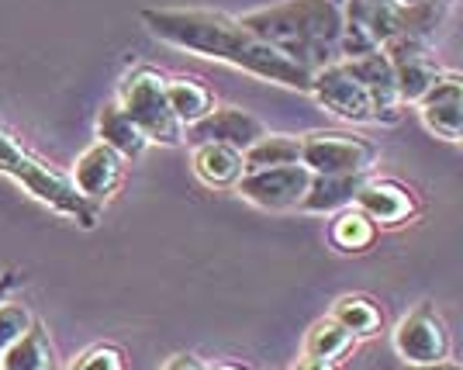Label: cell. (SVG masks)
<instances>
[{"label":"cell","instance_id":"cell-29","mask_svg":"<svg viewBox=\"0 0 463 370\" xmlns=\"http://www.w3.org/2000/svg\"><path fill=\"white\" fill-rule=\"evenodd\" d=\"M405 370H460L457 360H436V364H411Z\"/></svg>","mask_w":463,"mask_h":370},{"label":"cell","instance_id":"cell-31","mask_svg":"<svg viewBox=\"0 0 463 370\" xmlns=\"http://www.w3.org/2000/svg\"><path fill=\"white\" fill-rule=\"evenodd\" d=\"M0 370H4V367H0Z\"/></svg>","mask_w":463,"mask_h":370},{"label":"cell","instance_id":"cell-15","mask_svg":"<svg viewBox=\"0 0 463 370\" xmlns=\"http://www.w3.org/2000/svg\"><path fill=\"white\" fill-rule=\"evenodd\" d=\"M191 166H194V176H197L204 187H212V191L235 187L239 176L246 174L242 153L232 149V146H222V142H194Z\"/></svg>","mask_w":463,"mask_h":370},{"label":"cell","instance_id":"cell-18","mask_svg":"<svg viewBox=\"0 0 463 370\" xmlns=\"http://www.w3.org/2000/svg\"><path fill=\"white\" fill-rule=\"evenodd\" d=\"M0 367L4 370H56V353L49 343V332L39 322H32V329L21 336L18 343H11L0 353Z\"/></svg>","mask_w":463,"mask_h":370},{"label":"cell","instance_id":"cell-30","mask_svg":"<svg viewBox=\"0 0 463 370\" xmlns=\"http://www.w3.org/2000/svg\"><path fill=\"white\" fill-rule=\"evenodd\" d=\"M208 370H246V367H239V364H218V367H208Z\"/></svg>","mask_w":463,"mask_h":370},{"label":"cell","instance_id":"cell-22","mask_svg":"<svg viewBox=\"0 0 463 370\" xmlns=\"http://www.w3.org/2000/svg\"><path fill=\"white\" fill-rule=\"evenodd\" d=\"M353 343H356V336L346 332L332 315L322 318V322H315L305 336V356H318V360H343L349 350H353Z\"/></svg>","mask_w":463,"mask_h":370},{"label":"cell","instance_id":"cell-3","mask_svg":"<svg viewBox=\"0 0 463 370\" xmlns=\"http://www.w3.org/2000/svg\"><path fill=\"white\" fill-rule=\"evenodd\" d=\"M0 174L11 176L14 184H21L28 194L49 204L52 212H59L62 218L77 222L83 229H94L100 208L90 204L87 197L77 194V187L70 184V176L52 170L45 159H39L24 142H21L11 128L0 125Z\"/></svg>","mask_w":463,"mask_h":370},{"label":"cell","instance_id":"cell-1","mask_svg":"<svg viewBox=\"0 0 463 370\" xmlns=\"http://www.w3.org/2000/svg\"><path fill=\"white\" fill-rule=\"evenodd\" d=\"M142 21L149 24V32L156 39L170 42L184 52H197V56L229 62L235 70H246L252 77L270 80V83H280V87L308 90V70L298 66L284 52H277L263 39H256L239 18L218 14V11L159 7V11H146Z\"/></svg>","mask_w":463,"mask_h":370},{"label":"cell","instance_id":"cell-20","mask_svg":"<svg viewBox=\"0 0 463 370\" xmlns=\"http://www.w3.org/2000/svg\"><path fill=\"white\" fill-rule=\"evenodd\" d=\"M328 239L339 253H364L377 239V225L356 204H349L343 212H335L332 225H328Z\"/></svg>","mask_w":463,"mask_h":370},{"label":"cell","instance_id":"cell-9","mask_svg":"<svg viewBox=\"0 0 463 370\" xmlns=\"http://www.w3.org/2000/svg\"><path fill=\"white\" fill-rule=\"evenodd\" d=\"M394 350L408 367L446 360L449 356V332H446L443 315L432 305H419L415 312H408L394 329Z\"/></svg>","mask_w":463,"mask_h":370},{"label":"cell","instance_id":"cell-16","mask_svg":"<svg viewBox=\"0 0 463 370\" xmlns=\"http://www.w3.org/2000/svg\"><path fill=\"white\" fill-rule=\"evenodd\" d=\"M367 174H311L305 201L298 212L308 214H335L356 201V191L364 187Z\"/></svg>","mask_w":463,"mask_h":370},{"label":"cell","instance_id":"cell-17","mask_svg":"<svg viewBox=\"0 0 463 370\" xmlns=\"http://www.w3.org/2000/svg\"><path fill=\"white\" fill-rule=\"evenodd\" d=\"M97 142H104L108 149H115L121 159H138L153 142L142 136L132 118L121 111V104H104L97 111Z\"/></svg>","mask_w":463,"mask_h":370},{"label":"cell","instance_id":"cell-23","mask_svg":"<svg viewBox=\"0 0 463 370\" xmlns=\"http://www.w3.org/2000/svg\"><path fill=\"white\" fill-rule=\"evenodd\" d=\"M332 318L346 332H353V336H377V332H381V322H384L381 308H377L370 298H364V294H346V298H339V301L332 305Z\"/></svg>","mask_w":463,"mask_h":370},{"label":"cell","instance_id":"cell-13","mask_svg":"<svg viewBox=\"0 0 463 370\" xmlns=\"http://www.w3.org/2000/svg\"><path fill=\"white\" fill-rule=\"evenodd\" d=\"M263 132H267L263 121L242 108H212L201 121L191 125V142H222L246 153Z\"/></svg>","mask_w":463,"mask_h":370},{"label":"cell","instance_id":"cell-6","mask_svg":"<svg viewBox=\"0 0 463 370\" xmlns=\"http://www.w3.org/2000/svg\"><path fill=\"white\" fill-rule=\"evenodd\" d=\"M311 184V170L301 163H288V166H263V170H246L239 176L235 191L242 201H250L263 212H294L301 208L305 191Z\"/></svg>","mask_w":463,"mask_h":370},{"label":"cell","instance_id":"cell-2","mask_svg":"<svg viewBox=\"0 0 463 370\" xmlns=\"http://www.w3.org/2000/svg\"><path fill=\"white\" fill-rule=\"evenodd\" d=\"M256 39L294 59L308 73L339 59L343 7L335 0H284L239 18Z\"/></svg>","mask_w":463,"mask_h":370},{"label":"cell","instance_id":"cell-21","mask_svg":"<svg viewBox=\"0 0 463 370\" xmlns=\"http://www.w3.org/2000/svg\"><path fill=\"white\" fill-rule=\"evenodd\" d=\"M246 170H263V166H288V163H301V136H288V132H263L242 153Z\"/></svg>","mask_w":463,"mask_h":370},{"label":"cell","instance_id":"cell-24","mask_svg":"<svg viewBox=\"0 0 463 370\" xmlns=\"http://www.w3.org/2000/svg\"><path fill=\"white\" fill-rule=\"evenodd\" d=\"M32 312L18 305V301H0V353L7 350L11 343H18L24 332L32 329Z\"/></svg>","mask_w":463,"mask_h":370},{"label":"cell","instance_id":"cell-25","mask_svg":"<svg viewBox=\"0 0 463 370\" xmlns=\"http://www.w3.org/2000/svg\"><path fill=\"white\" fill-rule=\"evenodd\" d=\"M70 370H128V360L111 343H97V346H87L80 353L77 360L70 364Z\"/></svg>","mask_w":463,"mask_h":370},{"label":"cell","instance_id":"cell-14","mask_svg":"<svg viewBox=\"0 0 463 370\" xmlns=\"http://www.w3.org/2000/svg\"><path fill=\"white\" fill-rule=\"evenodd\" d=\"M353 204L367 214L373 225H405L408 218H415L419 212L415 194L398 180H364Z\"/></svg>","mask_w":463,"mask_h":370},{"label":"cell","instance_id":"cell-28","mask_svg":"<svg viewBox=\"0 0 463 370\" xmlns=\"http://www.w3.org/2000/svg\"><path fill=\"white\" fill-rule=\"evenodd\" d=\"M294 370H335V364L332 360H318V356H305Z\"/></svg>","mask_w":463,"mask_h":370},{"label":"cell","instance_id":"cell-11","mask_svg":"<svg viewBox=\"0 0 463 370\" xmlns=\"http://www.w3.org/2000/svg\"><path fill=\"white\" fill-rule=\"evenodd\" d=\"M121 176H125V159L118 157L115 149H108L104 142H90L73 163L70 184L77 187L80 197H87L90 204L100 208L118 191Z\"/></svg>","mask_w":463,"mask_h":370},{"label":"cell","instance_id":"cell-4","mask_svg":"<svg viewBox=\"0 0 463 370\" xmlns=\"http://www.w3.org/2000/svg\"><path fill=\"white\" fill-rule=\"evenodd\" d=\"M121 111L142 128V136L156 146H180L184 125L170 111L166 100V77L153 66H138L121 83Z\"/></svg>","mask_w":463,"mask_h":370},{"label":"cell","instance_id":"cell-8","mask_svg":"<svg viewBox=\"0 0 463 370\" xmlns=\"http://www.w3.org/2000/svg\"><path fill=\"white\" fill-rule=\"evenodd\" d=\"M381 49H384L387 62H391V73H394V87H398L402 104H415L429 90V83L439 77V59H436L432 45L425 39L394 35Z\"/></svg>","mask_w":463,"mask_h":370},{"label":"cell","instance_id":"cell-5","mask_svg":"<svg viewBox=\"0 0 463 370\" xmlns=\"http://www.w3.org/2000/svg\"><path fill=\"white\" fill-rule=\"evenodd\" d=\"M377 146L353 132H308L301 136V166L311 174H370Z\"/></svg>","mask_w":463,"mask_h":370},{"label":"cell","instance_id":"cell-10","mask_svg":"<svg viewBox=\"0 0 463 370\" xmlns=\"http://www.w3.org/2000/svg\"><path fill=\"white\" fill-rule=\"evenodd\" d=\"M419 104L422 125L432 136L446 138V142H460L463 136V80L460 73H446L439 70V77L429 83Z\"/></svg>","mask_w":463,"mask_h":370},{"label":"cell","instance_id":"cell-26","mask_svg":"<svg viewBox=\"0 0 463 370\" xmlns=\"http://www.w3.org/2000/svg\"><path fill=\"white\" fill-rule=\"evenodd\" d=\"M163 370H208V367H204V364H201L194 353H176V356H170V360H166V367H163Z\"/></svg>","mask_w":463,"mask_h":370},{"label":"cell","instance_id":"cell-27","mask_svg":"<svg viewBox=\"0 0 463 370\" xmlns=\"http://www.w3.org/2000/svg\"><path fill=\"white\" fill-rule=\"evenodd\" d=\"M14 288H18V273H14V270H4V273H0V301H4L7 294L14 291Z\"/></svg>","mask_w":463,"mask_h":370},{"label":"cell","instance_id":"cell-19","mask_svg":"<svg viewBox=\"0 0 463 370\" xmlns=\"http://www.w3.org/2000/svg\"><path fill=\"white\" fill-rule=\"evenodd\" d=\"M166 100H170V111H174V118L184 128H191L194 121H201L214 108L212 90L194 77L166 80Z\"/></svg>","mask_w":463,"mask_h":370},{"label":"cell","instance_id":"cell-12","mask_svg":"<svg viewBox=\"0 0 463 370\" xmlns=\"http://www.w3.org/2000/svg\"><path fill=\"white\" fill-rule=\"evenodd\" d=\"M346 70L353 77L364 83L370 104H373V121L381 125H394L402 118V98H398V87H394V73H391V62H387L384 49H373L364 56L343 59Z\"/></svg>","mask_w":463,"mask_h":370},{"label":"cell","instance_id":"cell-7","mask_svg":"<svg viewBox=\"0 0 463 370\" xmlns=\"http://www.w3.org/2000/svg\"><path fill=\"white\" fill-rule=\"evenodd\" d=\"M308 94L343 121H353V125H370L373 121V104H370L367 90L349 73L343 59H335V62L311 73Z\"/></svg>","mask_w":463,"mask_h":370}]
</instances>
